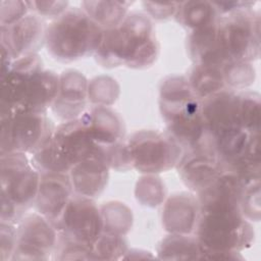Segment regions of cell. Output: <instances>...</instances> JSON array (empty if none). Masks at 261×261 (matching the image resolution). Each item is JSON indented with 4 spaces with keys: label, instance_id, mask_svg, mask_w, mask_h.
Instances as JSON below:
<instances>
[{
    "label": "cell",
    "instance_id": "6da1fadb",
    "mask_svg": "<svg viewBox=\"0 0 261 261\" xmlns=\"http://www.w3.org/2000/svg\"><path fill=\"white\" fill-rule=\"evenodd\" d=\"M159 51L151 18L146 13L133 11L119 25L103 31L94 56L103 67L124 65L133 69H145L157 60Z\"/></svg>",
    "mask_w": 261,
    "mask_h": 261
},
{
    "label": "cell",
    "instance_id": "7a4b0ae2",
    "mask_svg": "<svg viewBox=\"0 0 261 261\" xmlns=\"http://www.w3.org/2000/svg\"><path fill=\"white\" fill-rule=\"evenodd\" d=\"M59 89V75L44 69L39 54H31L11 62L1 73L0 109L47 112Z\"/></svg>",
    "mask_w": 261,
    "mask_h": 261
},
{
    "label": "cell",
    "instance_id": "3957f363",
    "mask_svg": "<svg viewBox=\"0 0 261 261\" xmlns=\"http://www.w3.org/2000/svg\"><path fill=\"white\" fill-rule=\"evenodd\" d=\"M202 259L239 260L254 242L255 231L238 206H215L201 211L196 229Z\"/></svg>",
    "mask_w": 261,
    "mask_h": 261
},
{
    "label": "cell",
    "instance_id": "277c9868",
    "mask_svg": "<svg viewBox=\"0 0 261 261\" xmlns=\"http://www.w3.org/2000/svg\"><path fill=\"white\" fill-rule=\"evenodd\" d=\"M159 108L169 134L184 150L196 147L205 137L206 127L201 100L184 75L166 76L159 90Z\"/></svg>",
    "mask_w": 261,
    "mask_h": 261
},
{
    "label": "cell",
    "instance_id": "5b68a950",
    "mask_svg": "<svg viewBox=\"0 0 261 261\" xmlns=\"http://www.w3.org/2000/svg\"><path fill=\"white\" fill-rule=\"evenodd\" d=\"M103 31L82 8L69 7L47 25L45 46L53 59L72 62L95 54Z\"/></svg>",
    "mask_w": 261,
    "mask_h": 261
},
{
    "label": "cell",
    "instance_id": "8992f818",
    "mask_svg": "<svg viewBox=\"0 0 261 261\" xmlns=\"http://www.w3.org/2000/svg\"><path fill=\"white\" fill-rule=\"evenodd\" d=\"M1 213L3 223L17 224L34 206L40 173L24 153L1 154Z\"/></svg>",
    "mask_w": 261,
    "mask_h": 261
},
{
    "label": "cell",
    "instance_id": "52a82bcc",
    "mask_svg": "<svg viewBox=\"0 0 261 261\" xmlns=\"http://www.w3.org/2000/svg\"><path fill=\"white\" fill-rule=\"evenodd\" d=\"M217 50L224 65L231 61L252 62L260 57V13L254 6L216 20Z\"/></svg>",
    "mask_w": 261,
    "mask_h": 261
},
{
    "label": "cell",
    "instance_id": "ba28073f",
    "mask_svg": "<svg viewBox=\"0 0 261 261\" xmlns=\"http://www.w3.org/2000/svg\"><path fill=\"white\" fill-rule=\"evenodd\" d=\"M0 152L34 154L53 137L55 125L47 112L0 109Z\"/></svg>",
    "mask_w": 261,
    "mask_h": 261
},
{
    "label": "cell",
    "instance_id": "9c48e42d",
    "mask_svg": "<svg viewBox=\"0 0 261 261\" xmlns=\"http://www.w3.org/2000/svg\"><path fill=\"white\" fill-rule=\"evenodd\" d=\"M133 169L144 174H158L176 167L184 148L166 132L142 129L126 141Z\"/></svg>",
    "mask_w": 261,
    "mask_h": 261
},
{
    "label": "cell",
    "instance_id": "30bf717a",
    "mask_svg": "<svg viewBox=\"0 0 261 261\" xmlns=\"http://www.w3.org/2000/svg\"><path fill=\"white\" fill-rule=\"evenodd\" d=\"M54 226L66 238L92 246L103 232L100 207L94 199L73 194Z\"/></svg>",
    "mask_w": 261,
    "mask_h": 261
},
{
    "label": "cell",
    "instance_id": "8fae6325",
    "mask_svg": "<svg viewBox=\"0 0 261 261\" xmlns=\"http://www.w3.org/2000/svg\"><path fill=\"white\" fill-rule=\"evenodd\" d=\"M58 231L47 218L25 214L16 224V247L11 260H49L55 250Z\"/></svg>",
    "mask_w": 261,
    "mask_h": 261
},
{
    "label": "cell",
    "instance_id": "7c38bea8",
    "mask_svg": "<svg viewBox=\"0 0 261 261\" xmlns=\"http://www.w3.org/2000/svg\"><path fill=\"white\" fill-rule=\"evenodd\" d=\"M176 168L182 182L195 194L208 187L225 170L208 135L196 147L184 151Z\"/></svg>",
    "mask_w": 261,
    "mask_h": 261
},
{
    "label": "cell",
    "instance_id": "4fadbf2b",
    "mask_svg": "<svg viewBox=\"0 0 261 261\" xmlns=\"http://www.w3.org/2000/svg\"><path fill=\"white\" fill-rule=\"evenodd\" d=\"M52 142L70 169L74 164L89 158L103 160V146L93 140L82 117L58 124Z\"/></svg>",
    "mask_w": 261,
    "mask_h": 261
},
{
    "label": "cell",
    "instance_id": "5bb4252c",
    "mask_svg": "<svg viewBox=\"0 0 261 261\" xmlns=\"http://www.w3.org/2000/svg\"><path fill=\"white\" fill-rule=\"evenodd\" d=\"M47 25L45 19L30 12L16 22L1 27V50L12 59H18L38 51L45 45Z\"/></svg>",
    "mask_w": 261,
    "mask_h": 261
},
{
    "label": "cell",
    "instance_id": "9a60e30c",
    "mask_svg": "<svg viewBox=\"0 0 261 261\" xmlns=\"http://www.w3.org/2000/svg\"><path fill=\"white\" fill-rule=\"evenodd\" d=\"M206 133L211 138L243 129L240 122V91L223 89L201 100Z\"/></svg>",
    "mask_w": 261,
    "mask_h": 261
},
{
    "label": "cell",
    "instance_id": "2e32d148",
    "mask_svg": "<svg viewBox=\"0 0 261 261\" xmlns=\"http://www.w3.org/2000/svg\"><path fill=\"white\" fill-rule=\"evenodd\" d=\"M88 81L76 69H66L59 75V89L51 106L53 113L61 120L81 117L88 107Z\"/></svg>",
    "mask_w": 261,
    "mask_h": 261
},
{
    "label": "cell",
    "instance_id": "e0dca14e",
    "mask_svg": "<svg viewBox=\"0 0 261 261\" xmlns=\"http://www.w3.org/2000/svg\"><path fill=\"white\" fill-rule=\"evenodd\" d=\"M73 194L72 185L67 173L40 174L34 207L39 214L54 225Z\"/></svg>",
    "mask_w": 261,
    "mask_h": 261
},
{
    "label": "cell",
    "instance_id": "ac0fdd59",
    "mask_svg": "<svg viewBox=\"0 0 261 261\" xmlns=\"http://www.w3.org/2000/svg\"><path fill=\"white\" fill-rule=\"evenodd\" d=\"M200 214L197 196L189 192L174 193L164 203L163 227L169 233L192 234L195 232Z\"/></svg>",
    "mask_w": 261,
    "mask_h": 261
},
{
    "label": "cell",
    "instance_id": "d6986e66",
    "mask_svg": "<svg viewBox=\"0 0 261 261\" xmlns=\"http://www.w3.org/2000/svg\"><path fill=\"white\" fill-rule=\"evenodd\" d=\"M81 117L97 144L108 146L124 140V121L109 106H91Z\"/></svg>",
    "mask_w": 261,
    "mask_h": 261
},
{
    "label": "cell",
    "instance_id": "ffe728a7",
    "mask_svg": "<svg viewBox=\"0 0 261 261\" xmlns=\"http://www.w3.org/2000/svg\"><path fill=\"white\" fill-rule=\"evenodd\" d=\"M109 166L99 158H89L74 164L68 172L73 193L95 199L105 190L109 179Z\"/></svg>",
    "mask_w": 261,
    "mask_h": 261
},
{
    "label": "cell",
    "instance_id": "44dd1931",
    "mask_svg": "<svg viewBox=\"0 0 261 261\" xmlns=\"http://www.w3.org/2000/svg\"><path fill=\"white\" fill-rule=\"evenodd\" d=\"M245 187L237 174L223 170L208 187L196 194L201 211L215 206L240 207Z\"/></svg>",
    "mask_w": 261,
    "mask_h": 261
},
{
    "label": "cell",
    "instance_id": "7402d4cb",
    "mask_svg": "<svg viewBox=\"0 0 261 261\" xmlns=\"http://www.w3.org/2000/svg\"><path fill=\"white\" fill-rule=\"evenodd\" d=\"M132 4L126 1H83L81 8L101 29L109 30L122 22Z\"/></svg>",
    "mask_w": 261,
    "mask_h": 261
},
{
    "label": "cell",
    "instance_id": "603a6c76",
    "mask_svg": "<svg viewBox=\"0 0 261 261\" xmlns=\"http://www.w3.org/2000/svg\"><path fill=\"white\" fill-rule=\"evenodd\" d=\"M188 81L199 100L226 89L222 67L217 65L194 64Z\"/></svg>",
    "mask_w": 261,
    "mask_h": 261
},
{
    "label": "cell",
    "instance_id": "cb8c5ba5",
    "mask_svg": "<svg viewBox=\"0 0 261 261\" xmlns=\"http://www.w3.org/2000/svg\"><path fill=\"white\" fill-rule=\"evenodd\" d=\"M157 257L163 260H201V249L195 236L169 233L159 243Z\"/></svg>",
    "mask_w": 261,
    "mask_h": 261
},
{
    "label": "cell",
    "instance_id": "d4e9b609",
    "mask_svg": "<svg viewBox=\"0 0 261 261\" xmlns=\"http://www.w3.org/2000/svg\"><path fill=\"white\" fill-rule=\"evenodd\" d=\"M219 17L212 1L179 2L174 15L177 23L191 31L215 21Z\"/></svg>",
    "mask_w": 261,
    "mask_h": 261
},
{
    "label": "cell",
    "instance_id": "484cf974",
    "mask_svg": "<svg viewBox=\"0 0 261 261\" xmlns=\"http://www.w3.org/2000/svg\"><path fill=\"white\" fill-rule=\"evenodd\" d=\"M103 231L125 236L133 225L132 210L121 202L111 201L100 206Z\"/></svg>",
    "mask_w": 261,
    "mask_h": 261
},
{
    "label": "cell",
    "instance_id": "4316f807",
    "mask_svg": "<svg viewBox=\"0 0 261 261\" xmlns=\"http://www.w3.org/2000/svg\"><path fill=\"white\" fill-rule=\"evenodd\" d=\"M128 246L124 236L102 232L91 246L90 260L122 259Z\"/></svg>",
    "mask_w": 261,
    "mask_h": 261
},
{
    "label": "cell",
    "instance_id": "83f0119b",
    "mask_svg": "<svg viewBox=\"0 0 261 261\" xmlns=\"http://www.w3.org/2000/svg\"><path fill=\"white\" fill-rule=\"evenodd\" d=\"M120 94L118 83L108 75H99L88 83V99L92 106H110Z\"/></svg>",
    "mask_w": 261,
    "mask_h": 261
},
{
    "label": "cell",
    "instance_id": "f1b7e54d",
    "mask_svg": "<svg viewBox=\"0 0 261 261\" xmlns=\"http://www.w3.org/2000/svg\"><path fill=\"white\" fill-rule=\"evenodd\" d=\"M135 196L143 206L157 207L165 200V185L157 174H145L137 181Z\"/></svg>",
    "mask_w": 261,
    "mask_h": 261
},
{
    "label": "cell",
    "instance_id": "f546056e",
    "mask_svg": "<svg viewBox=\"0 0 261 261\" xmlns=\"http://www.w3.org/2000/svg\"><path fill=\"white\" fill-rule=\"evenodd\" d=\"M33 166L40 174L45 173H67L70 166L58 153L52 139L39 151L33 154L31 160Z\"/></svg>",
    "mask_w": 261,
    "mask_h": 261
},
{
    "label": "cell",
    "instance_id": "4dcf8cb0",
    "mask_svg": "<svg viewBox=\"0 0 261 261\" xmlns=\"http://www.w3.org/2000/svg\"><path fill=\"white\" fill-rule=\"evenodd\" d=\"M260 95L254 91H240V122L244 130L260 133Z\"/></svg>",
    "mask_w": 261,
    "mask_h": 261
},
{
    "label": "cell",
    "instance_id": "1f68e13d",
    "mask_svg": "<svg viewBox=\"0 0 261 261\" xmlns=\"http://www.w3.org/2000/svg\"><path fill=\"white\" fill-rule=\"evenodd\" d=\"M222 72L226 88L234 91H243L256 79V70L252 62H227L222 66Z\"/></svg>",
    "mask_w": 261,
    "mask_h": 261
},
{
    "label": "cell",
    "instance_id": "d6a6232c",
    "mask_svg": "<svg viewBox=\"0 0 261 261\" xmlns=\"http://www.w3.org/2000/svg\"><path fill=\"white\" fill-rule=\"evenodd\" d=\"M103 160L107 163L110 169L116 171H127L133 169L130 155L124 140L112 145L103 146Z\"/></svg>",
    "mask_w": 261,
    "mask_h": 261
},
{
    "label": "cell",
    "instance_id": "836d02e7",
    "mask_svg": "<svg viewBox=\"0 0 261 261\" xmlns=\"http://www.w3.org/2000/svg\"><path fill=\"white\" fill-rule=\"evenodd\" d=\"M240 210L250 222L260 220V181L245 187L240 201Z\"/></svg>",
    "mask_w": 261,
    "mask_h": 261
},
{
    "label": "cell",
    "instance_id": "e575fe53",
    "mask_svg": "<svg viewBox=\"0 0 261 261\" xmlns=\"http://www.w3.org/2000/svg\"><path fill=\"white\" fill-rule=\"evenodd\" d=\"M31 11V1L2 0L0 2V25L18 21Z\"/></svg>",
    "mask_w": 261,
    "mask_h": 261
},
{
    "label": "cell",
    "instance_id": "d590c367",
    "mask_svg": "<svg viewBox=\"0 0 261 261\" xmlns=\"http://www.w3.org/2000/svg\"><path fill=\"white\" fill-rule=\"evenodd\" d=\"M69 8L68 1H31V12L43 19H55Z\"/></svg>",
    "mask_w": 261,
    "mask_h": 261
},
{
    "label": "cell",
    "instance_id": "8d00e7d4",
    "mask_svg": "<svg viewBox=\"0 0 261 261\" xmlns=\"http://www.w3.org/2000/svg\"><path fill=\"white\" fill-rule=\"evenodd\" d=\"M16 247V225L0 223V259L11 260Z\"/></svg>",
    "mask_w": 261,
    "mask_h": 261
},
{
    "label": "cell",
    "instance_id": "74e56055",
    "mask_svg": "<svg viewBox=\"0 0 261 261\" xmlns=\"http://www.w3.org/2000/svg\"><path fill=\"white\" fill-rule=\"evenodd\" d=\"M179 2H168V3H154L144 1L143 7L146 14L156 20H166L174 17Z\"/></svg>",
    "mask_w": 261,
    "mask_h": 261
},
{
    "label": "cell",
    "instance_id": "f35d334b",
    "mask_svg": "<svg viewBox=\"0 0 261 261\" xmlns=\"http://www.w3.org/2000/svg\"><path fill=\"white\" fill-rule=\"evenodd\" d=\"M126 253H129V254H134V253H143L146 258H154V256L150 255V252H146V251H142V250H129V249H128ZM138 258H139V259H142V258H144V257H142L141 254H137V256L135 257V259H138Z\"/></svg>",
    "mask_w": 261,
    "mask_h": 261
}]
</instances>
